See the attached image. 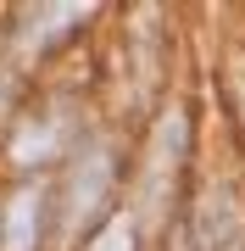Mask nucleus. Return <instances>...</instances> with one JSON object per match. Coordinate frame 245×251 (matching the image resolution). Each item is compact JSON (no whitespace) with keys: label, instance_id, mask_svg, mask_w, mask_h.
Returning <instances> with one entry per match:
<instances>
[{"label":"nucleus","instance_id":"obj_1","mask_svg":"<svg viewBox=\"0 0 245 251\" xmlns=\"http://www.w3.org/2000/svg\"><path fill=\"white\" fill-rule=\"evenodd\" d=\"M111 179H117V168H111V151L106 145H84L73 156V168H67V190H62V229L78 234V229H100L106 224V196H111Z\"/></svg>","mask_w":245,"mask_h":251},{"label":"nucleus","instance_id":"obj_5","mask_svg":"<svg viewBox=\"0 0 245 251\" xmlns=\"http://www.w3.org/2000/svg\"><path fill=\"white\" fill-rule=\"evenodd\" d=\"M56 156H62V123H56V112L17 123V140H11V162L17 168H45Z\"/></svg>","mask_w":245,"mask_h":251},{"label":"nucleus","instance_id":"obj_6","mask_svg":"<svg viewBox=\"0 0 245 251\" xmlns=\"http://www.w3.org/2000/svg\"><path fill=\"white\" fill-rule=\"evenodd\" d=\"M134 246H139L134 218H128V212H106V224L89 234V246H84V251H134Z\"/></svg>","mask_w":245,"mask_h":251},{"label":"nucleus","instance_id":"obj_7","mask_svg":"<svg viewBox=\"0 0 245 251\" xmlns=\"http://www.w3.org/2000/svg\"><path fill=\"white\" fill-rule=\"evenodd\" d=\"M234 106H240V123H245V84H240V90H234Z\"/></svg>","mask_w":245,"mask_h":251},{"label":"nucleus","instance_id":"obj_4","mask_svg":"<svg viewBox=\"0 0 245 251\" xmlns=\"http://www.w3.org/2000/svg\"><path fill=\"white\" fill-rule=\"evenodd\" d=\"M184 140H190V117H184V112H167L162 128H156V140H151V173H145V206H151V218L162 212V201H167L173 162L184 156Z\"/></svg>","mask_w":245,"mask_h":251},{"label":"nucleus","instance_id":"obj_3","mask_svg":"<svg viewBox=\"0 0 245 251\" xmlns=\"http://www.w3.org/2000/svg\"><path fill=\"white\" fill-rule=\"evenodd\" d=\"M45 190L39 184H17L6 201H0V251H39L45 240Z\"/></svg>","mask_w":245,"mask_h":251},{"label":"nucleus","instance_id":"obj_2","mask_svg":"<svg viewBox=\"0 0 245 251\" xmlns=\"http://www.w3.org/2000/svg\"><path fill=\"white\" fill-rule=\"evenodd\" d=\"M195 251H245V212L228 184H212L195 206Z\"/></svg>","mask_w":245,"mask_h":251}]
</instances>
